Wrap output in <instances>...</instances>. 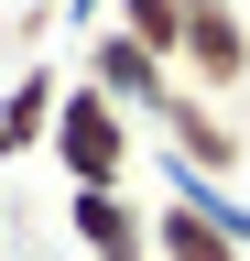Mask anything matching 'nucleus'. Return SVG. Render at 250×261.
I'll return each mask as SVG.
<instances>
[{"instance_id":"1","label":"nucleus","mask_w":250,"mask_h":261,"mask_svg":"<svg viewBox=\"0 0 250 261\" xmlns=\"http://www.w3.org/2000/svg\"><path fill=\"white\" fill-rule=\"evenodd\" d=\"M44 152L66 163V196H120L131 163H142V120L120 109V98H98V87L66 76V109H54V142Z\"/></svg>"},{"instance_id":"2","label":"nucleus","mask_w":250,"mask_h":261,"mask_svg":"<svg viewBox=\"0 0 250 261\" xmlns=\"http://www.w3.org/2000/svg\"><path fill=\"white\" fill-rule=\"evenodd\" d=\"M142 142H163V152L185 163V185H196V196H229V185L250 174V130L217 109V98H196V87H174L163 109H152Z\"/></svg>"},{"instance_id":"3","label":"nucleus","mask_w":250,"mask_h":261,"mask_svg":"<svg viewBox=\"0 0 250 261\" xmlns=\"http://www.w3.org/2000/svg\"><path fill=\"white\" fill-rule=\"evenodd\" d=\"M174 87H196V98H229L250 87V11L239 0H196L185 11V55H174Z\"/></svg>"},{"instance_id":"4","label":"nucleus","mask_w":250,"mask_h":261,"mask_svg":"<svg viewBox=\"0 0 250 261\" xmlns=\"http://www.w3.org/2000/svg\"><path fill=\"white\" fill-rule=\"evenodd\" d=\"M76 87L120 98V109H131V120L152 130V109L174 98V65H152V55L131 44V33H120V22H98V33H87V55H76Z\"/></svg>"},{"instance_id":"5","label":"nucleus","mask_w":250,"mask_h":261,"mask_svg":"<svg viewBox=\"0 0 250 261\" xmlns=\"http://www.w3.org/2000/svg\"><path fill=\"white\" fill-rule=\"evenodd\" d=\"M152 261H250V240H239V218L217 207V196H163L152 207Z\"/></svg>"},{"instance_id":"6","label":"nucleus","mask_w":250,"mask_h":261,"mask_svg":"<svg viewBox=\"0 0 250 261\" xmlns=\"http://www.w3.org/2000/svg\"><path fill=\"white\" fill-rule=\"evenodd\" d=\"M66 240H76V261H152V207L131 185L120 196H66Z\"/></svg>"},{"instance_id":"7","label":"nucleus","mask_w":250,"mask_h":261,"mask_svg":"<svg viewBox=\"0 0 250 261\" xmlns=\"http://www.w3.org/2000/svg\"><path fill=\"white\" fill-rule=\"evenodd\" d=\"M54 109H66V65H22V76L0 87V163L44 152L54 142Z\"/></svg>"},{"instance_id":"8","label":"nucleus","mask_w":250,"mask_h":261,"mask_svg":"<svg viewBox=\"0 0 250 261\" xmlns=\"http://www.w3.org/2000/svg\"><path fill=\"white\" fill-rule=\"evenodd\" d=\"M185 11H196V0H120L109 22L131 33V44H142L152 65H174V55H185Z\"/></svg>"}]
</instances>
